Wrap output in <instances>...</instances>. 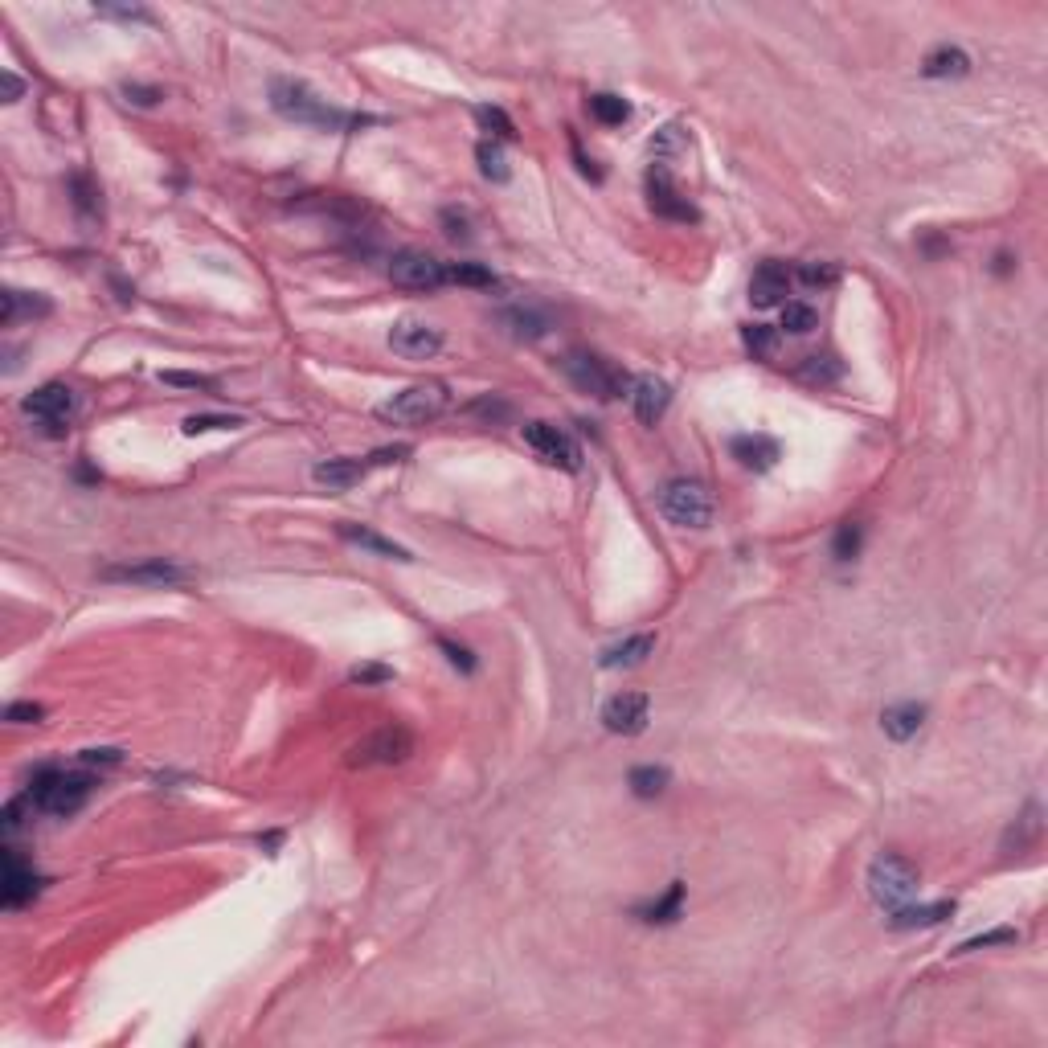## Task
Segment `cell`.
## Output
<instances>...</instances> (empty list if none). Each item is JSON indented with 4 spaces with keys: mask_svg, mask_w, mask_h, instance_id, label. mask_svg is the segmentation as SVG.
Returning <instances> with one entry per match:
<instances>
[{
    "mask_svg": "<svg viewBox=\"0 0 1048 1048\" xmlns=\"http://www.w3.org/2000/svg\"><path fill=\"white\" fill-rule=\"evenodd\" d=\"M271 107L291 119V123H308V127H328V131H357L365 123H377L369 115H348L340 107H332L328 99H320L312 86H303L295 78H275L271 82Z\"/></svg>",
    "mask_w": 1048,
    "mask_h": 1048,
    "instance_id": "cell-1",
    "label": "cell"
},
{
    "mask_svg": "<svg viewBox=\"0 0 1048 1048\" xmlns=\"http://www.w3.org/2000/svg\"><path fill=\"white\" fill-rule=\"evenodd\" d=\"M95 791V778L91 774H78V770H62V766H41L33 770L29 778V799L37 811H46V815H74L82 811V803L91 799Z\"/></svg>",
    "mask_w": 1048,
    "mask_h": 1048,
    "instance_id": "cell-2",
    "label": "cell"
},
{
    "mask_svg": "<svg viewBox=\"0 0 1048 1048\" xmlns=\"http://www.w3.org/2000/svg\"><path fill=\"white\" fill-rule=\"evenodd\" d=\"M447 406H451V389L443 381H418L402 393H393L389 402H381L377 418L393 426H422V422H434Z\"/></svg>",
    "mask_w": 1048,
    "mask_h": 1048,
    "instance_id": "cell-3",
    "label": "cell"
},
{
    "mask_svg": "<svg viewBox=\"0 0 1048 1048\" xmlns=\"http://www.w3.org/2000/svg\"><path fill=\"white\" fill-rule=\"evenodd\" d=\"M713 492L701 484V479H668L660 488V512L680 524V529H705L713 520Z\"/></svg>",
    "mask_w": 1048,
    "mask_h": 1048,
    "instance_id": "cell-4",
    "label": "cell"
},
{
    "mask_svg": "<svg viewBox=\"0 0 1048 1048\" xmlns=\"http://www.w3.org/2000/svg\"><path fill=\"white\" fill-rule=\"evenodd\" d=\"M410 754H414V733H410L406 725H398V721H389V725L365 733L357 746L348 750L344 762L353 766V770H369V766H398V762H406Z\"/></svg>",
    "mask_w": 1048,
    "mask_h": 1048,
    "instance_id": "cell-5",
    "label": "cell"
},
{
    "mask_svg": "<svg viewBox=\"0 0 1048 1048\" xmlns=\"http://www.w3.org/2000/svg\"><path fill=\"white\" fill-rule=\"evenodd\" d=\"M561 373L570 377L582 393H594V398H602V402L619 398V393L631 389V377L623 369H615L610 361H602L598 353H565L561 357Z\"/></svg>",
    "mask_w": 1048,
    "mask_h": 1048,
    "instance_id": "cell-6",
    "label": "cell"
},
{
    "mask_svg": "<svg viewBox=\"0 0 1048 1048\" xmlns=\"http://www.w3.org/2000/svg\"><path fill=\"white\" fill-rule=\"evenodd\" d=\"M406 455H410V447L398 443V447H381V451H373V455L324 459V463L312 467V479H316V484H324V488H353V484H361V479H365L369 471L389 467V463H398V459H406Z\"/></svg>",
    "mask_w": 1048,
    "mask_h": 1048,
    "instance_id": "cell-7",
    "label": "cell"
},
{
    "mask_svg": "<svg viewBox=\"0 0 1048 1048\" xmlns=\"http://www.w3.org/2000/svg\"><path fill=\"white\" fill-rule=\"evenodd\" d=\"M868 893H872V901H881L889 909L905 905L917 893V868L897 852H881L868 864Z\"/></svg>",
    "mask_w": 1048,
    "mask_h": 1048,
    "instance_id": "cell-8",
    "label": "cell"
},
{
    "mask_svg": "<svg viewBox=\"0 0 1048 1048\" xmlns=\"http://www.w3.org/2000/svg\"><path fill=\"white\" fill-rule=\"evenodd\" d=\"M520 434H524V443H529L549 467L582 471V447L574 443V434H565L561 426H553V422H524Z\"/></svg>",
    "mask_w": 1048,
    "mask_h": 1048,
    "instance_id": "cell-9",
    "label": "cell"
},
{
    "mask_svg": "<svg viewBox=\"0 0 1048 1048\" xmlns=\"http://www.w3.org/2000/svg\"><path fill=\"white\" fill-rule=\"evenodd\" d=\"M389 279L406 291H439L447 283V262L426 250H398L389 258Z\"/></svg>",
    "mask_w": 1048,
    "mask_h": 1048,
    "instance_id": "cell-10",
    "label": "cell"
},
{
    "mask_svg": "<svg viewBox=\"0 0 1048 1048\" xmlns=\"http://www.w3.org/2000/svg\"><path fill=\"white\" fill-rule=\"evenodd\" d=\"M21 410H25L33 422L46 426V434H66V430H70L66 422H70V414H74V389L62 385V381H50V385L33 389L29 398L21 402Z\"/></svg>",
    "mask_w": 1048,
    "mask_h": 1048,
    "instance_id": "cell-11",
    "label": "cell"
},
{
    "mask_svg": "<svg viewBox=\"0 0 1048 1048\" xmlns=\"http://www.w3.org/2000/svg\"><path fill=\"white\" fill-rule=\"evenodd\" d=\"M107 582H131V586H181L189 582V570L168 557H148V561H127V565H107Z\"/></svg>",
    "mask_w": 1048,
    "mask_h": 1048,
    "instance_id": "cell-12",
    "label": "cell"
},
{
    "mask_svg": "<svg viewBox=\"0 0 1048 1048\" xmlns=\"http://www.w3.org/2000/svg\"><path fill=\"white\" fill-rule=\"evenodd\" d=\"M647 205H651L655 217H668V222H684V226L701 222L696 205H692L688 197H680V189H676L672 177H668V168H660V164L647 172Z\"/></svg>",
    "mask_w": 1048,
    "mask_h": 1048,
    "instance_id": "cell-13",
    "label": "cell"
},
{
    "mask_svg": "<svg viewBox=\"0 0 1048 1048\" xmlns=\"http://www.w3.org/2000/svg\"><path fill=\"white\" fill-rule=\"evenodd\" d=\"M389 348L398 357H406V361H426V357H434L443 348V332L434 324H426V320L406 316V320H398L389 328Z\"/></svg>",
    "mask_w": 1048,
    "mask_h": 1048,
    "instance_id": "cell-14",
    "label": "cell"
},
{
    "mask_svg": "<svg viewBox=\"0 0 1048 1048\" xmlns=\"http://www.w3.org/2000/svg\"><path fill=\"white\" fill-rule=\"evenodd\" d=\"M647 717H651V701L643 692H619V696H610L606 709H602V725L610 733H623V737L643 733Z\"/></svg>",
    "mask_w": 1048,
    "mask_h": 1048,
    "instance_id": "cell-15",
    "label": "cell"
},
{
    "mask_svg": "<svg viewBox=\"0 0 1048 1048\" xmlns=\"http://www.w3.org/2000/svg\"><path fill=\"white\" fill-rule=\"evenodd\" d=\"M631 402H635V414H639V422L643 426H655L660 422L664 414H668V406H672V385L664 381V377H635L631 381Z\"/></svg>",
    "mask_w": 1048,
    "mask_h": 1048,
    "instance_id": "cell-16",
    "label": "cell"
},
{
    "mask_svg": "<svg viewBox=\"0 0 1048 1048\" xmlns=\"http://www.w3.org/2000/svg\"><path fill=\"white\" fill-rule=\"evenodd\" d=\"M786 291H791V271L778 258H766L750 279V303L754 308H778V303H786Z\"/></svg>",
    "mask_w": 1048,
    "mask_h": 1048,
    "instance_id": "cell-17",
    "label": "cell"
},
{
    "mask_svg": "<svg viewBox=\"0 0 1048 1048\" xmlns=\"http://www.w3.org/2000/svg\"><path fill=\"white\" fill-rule=\"evenodd\" d=\"M41 893V877L33 868L21 864V856L13 848H5V893H0V901H5V909H17L25 901H33Z\"/></svg>",
    "mask_w": 1048,
    "mask_h": 1048,
    "instance_id": "cell-18",
    "label": "cell"
},
{
    "mask_svg": "<svg viewBox=\"0 0 1048 1048\" xmlns=\"http://www.w3.org/2000/svg\"><path fill=\"white\" fill-rule=\"evenodd\" d=\"M733 459L741 467H750V471H770L778 463V443L766 439V434H737V439L729 443Z\"/></svg>",
    "mask_w": 1048,
    "mask_h": 1048,
    "instance_id": "cell-19",
    "label": "cell"
},
{
    "mask_svg": "<svg viewBox=\"0 0 1048 1048\" xmlns=\"http://www.w3.org/2000/svg\"><path fill=\"white\" fill-rule=\"evenodd\" d=\"M954 913V901H938V905H893L889 926L893 930H922V926H938Z\"/></svg>",
    "mask_w": 1048,
    "mask_h": 1048,
    "instance_id": "cell-20",
    "label": "cell"
},
{
    "mask_svg": "<svg viewBox=\"0 0 1048 1048\" xmlns=\"http://www.w3.org/2000/svg\"><path fill=\"white\" fill-rule=\"evenodd\" d=\"M651 651H655V635H631V639H623V643H615V647H606V651L598 655V668H606V672L635 668V664L647 660Z\"/></svg>",
    "mask_w": 1048,
    "mask_h": 1048,
    "instance_id": "cell-21",
    "label": "cell"
},
{
    "mask_svg": "<svg viewBox=\"0 0 1048 1048\" xmlns=\"http://www.w3.org/2000/svg\"><path fill=\"white\" fill-rule=\"evenodd\" d=\"M336 533L344 537V541H353V545H361V549H369V553H377V557H393V561H410V549H402L398 541H389V537H381V533H373V529H365V524H336Z\"/></svg>",
    "mask_w": 1048,
    "mask_h": 1048,
    "instance_id": "cell-22",
    "label": "cell"
},
{
    "mask_svg": "<svg viewBox=\"0 0 1048 1048\" xmlns=\"http://www.w3.org/2000/svg\"><path fill=\"white\" fill-rule=\"evenodd\" d=\"M926 725V709L922 705H913V701H905V705H889L885 713H881V729H885V737H893V741H909V737H917V729Z\"/></svg>",
    "mask_w": 1048,
    "mask_h": 1048,
    "instance_id": "cell-23",
    "label": "cell"
},
{
    "mask_svg": "<svg viewBox=\"0 0 1048 1048\" xmlns=\"http://www.w3.org/2000/svg\"><path fill=\"white\" fill-rule=\"evenodd\" d=\"M922 74L926 78H963V74H971V54L958 50V46H938V50L926 54Z\"/></svg>",
    "mask_w": 1048,
    "mask_h": 1048,
    "instance_id": "cell-24",
    "label": "cell"
},
{
    "mask_svg": "<svg viewBox=\"0 0 1048 1048\" xmlns=\"http://www.w3.org/2000/svg\"><path fill=\"white\" fill-rule=\"evenodd\" d=\"M0 299H5V312H0V324H5V328L17 324L21 316H29V320H33V316H50V299H46V295H29V291L9 287Z\"/></svg>",
    "mask_w": 1048,
    "mask_h": 1048,
    "instance_id": "cell-25",
    "label": "cell"
},
{
    "mask_svg": "<svg viewBox=\"0 0 1048 1048\" xmlns=\"http://www.w3.org/2000/svg\"><path fill=\"white\" fill-rule=\"evenodd\" d=\"M500 324H504L516 340H541V336L549 332V316H541V312H533V308H508V312H500Z\"/></svg>",
    "mask_w": 1048,
    "mask_h": 1048,
    "instance_id": "cell-26",
    "label": "cell"
},
{
    "mask_svg": "<svg viewBox=\"0 0 1048 1048\" xmlns=\"http://www.w3.org/2000/svg\"><path fill=\"white\" fill-rule=\"evenodd\" d=\"M590 115H594L602 127H623V123L631 119V103H627L623 95L602 91V95H590Z\"/></svg>",
    "mask_w": 1048,
    "mask_h": 1048,
    "instance_id": "cell-27",
    "label": "cell"
},
{
    "mask_svg": "<svg viewBox=\"0 0 1048 1048\" xmlns=\"http://www.w3.org/2000/svg\"><path fill=\"white\" fill-rule=\"evenodd\" d=\"M680 905H684V885L672 881V889L660 901H651L647 909H639V917H643V922H651V926H668V922H676V917H680Z\"/></svg>",
    "mask_w": 1048,
    "mask_h": 1048,
    "instance_id": "cell-28",
    "label": "cell"
},
{
    "mask_svg": "<svg viewBox=\"0 0 1048 1048\" xmlns=\"http://www.w3.org/2000/svg\"><path fill=\"white\" fill-rule=\"evenodd\" d=\"M668 778H672V774H668L664 766H635L627 782H631V791H635L639 799H655V795L668 791Z\"/></svg>",
    "mask_w": 1048,
    "mask_h": 1048,
    "instance_id": "cell-29",
    "label": "cell"
},
{
    "mask_svg": "<svg viewBox=\"0 0 1048 1048\" xmlns=\"http://www.w3.org/2000/svg\"><path fill=\"white\" fill-rule=\"evenodd\" d=\"M475 160H479V172H484L488 181H496V185H504L512 172H508V160H504V152H500V144L496 140H484L475 148Z\"/></svg>",
    "mask_w": 1048,
    "mask_h": 1048,
    "instance_id": "cell-30",
    "label": "cell"
},
{
    "mask_svg": "<svg viewBox=\"0 0 1048 1048\" xmlns=\"http://www.w3.org/2000/svg\"><path fill=\"white\" fill-rule=\"evenodd\" d=\"M447 283H459V287H496V275L488 267H479V262H447Z\"/></svg>",
    "mask_w": 1048,
    "mask_h": 1048,
    "instance_id": "cell-31",
    "label": "cell"
},
{
    "mask_svg": "<svg viewBox=\"0 0 1048 1048\" xmlns=\"http://www.w3.org/2000/svg\"><path fill=\"white\" fill-rule=\"evenodd\" d=\"M475 119H479V127H484L492 140H516V123L508 119V111L484 103V107H475Z\"/></svg>",
    "mask_w": 1048,
    "mask_h": 1048,
    "instance_id": "cell-32",
    "label": "cell"
},
{
    "mask_svg": "<svg viewBox=\"0 0 1048 1048\" xmlns=\"http://www.w3.org/2000/svg\"><path fill=\"white\" fill-rule=\"evenodd\" d=\"M799 279H803V287H811V291L819 287L823 291V287H832L840 279V267H836V262H827V258H811V262H803V267H799Z\"/></svg>",
    "mask_w": 1048,
    "mask_h": 1048,
    "instance_id": "cell-33",
    "label": "cell"
},
{
    "mask_svg": "<svg viewBox=\"0 0 1048 1048\" xmlns=\"http://www.w3.org/2000/svg\"><path fill=\"white\" fill-rule=\"evenodd\" d=\"M815 308L811 303H782V328L791 332V336H807L815 328Z\"/></svg>",
    "mask_w": 1048,
    "mask_h": 1048,
    "instance_id": "cell-34",
    "label": "cell"
},
{
    "mask_svg": "<svg viewBox=\"0 0 1048 1048\" xmlns=\"http://www.w3.org/2000/svg\"><path fill=\"white\" fill-rule=\"evenodd\" d=\"M70 193H74V209L78 213H86V217L99 213V185L86 177V172H74V177H70Z\"/></svg>",
    "mask_w": 1048,
    "mask_h": 1048,
    "instance_id": "cell-35",
    "label": "cell"
},
{
    "mask_svg": "<svg viewBox=\"0 0 1048 1048\" xmlns=\"http://www.w3.org/2000/svg\"><path fill=\"white\" fill-rule=\"evenodd\" d=\"M741 340H746L750 357H770L774 353V328H766V324H746V328H741Z\"/></svg>",
    "mask_w": 1048,
    "mask_h": 1048,
    "instance_id": "cell-36",
    "label": "cell"
},
{
    "mask_svg": "<svg viewBox=\"0 0 1048 1048\" xmlns=\"http://www.w3.org/2000/svg\"><path fill=\"white\" fill-rule=\"evenodd\" d=\"M242 418H226V414H193L185 418V434H209V430H238Z\"/></svg>",
    "mask_w": 1048,
    "mask_h": 1048,
    "instance_id": "cell-37",
    "label": "cell"
},
{
    "mask_svg": "<svg viewBox=\"0 0 1048 1048\" xmlns=\"http://www.w3.org/2000/svg\"><path fill=\"white\" fill-rule=\"evenodd\" d=\"M860 541H864V533H860V524H840V533H836V545H832V553H836V561H852L856 553H860Z\"/></svg>",
    "mask_w": 1048,
    "mask_h": 1048,
    "instance_id": "cell-38",
    "label": "cell"
},
{
    "mask_svg": "<svg viewBox=\"0 0 1048 1048\" xmlns=\"http://www.w3.org/2000/svg\"><path fill=\"white\" fill-rule=\"evenodd\" d=\"M95 13L107 17V21H127V25H148L152 21V13L144 5H99Z\"/></svg>",
    "mask_w": 1048,
    "mask_h": 1048,
    "instance_id": "cell-39",
    "label": "cell"
},
{
    "mask_svg": "<svg viewBox=\"0 0 1048 1048\" xmlns=\"http://www.w3.org/2000/svg\"><path fill=\"white\" fill-rule=\"evenodd\" d=\"M807 381H819V385H827V381H836L840 377V365L832 361V357H807V365L799 369Z\"/></svg>",
    "mask_w": 1048,
    "mask_h": 1048,
    "instance_id": "cell-40",
    "label": "cell"
},
{
    "mask_svg": "<svg viewBox=\"0 0 1048 1048\" xmlns=\"http://www.w3.org/2000/svg\"><path fill=\"white\" fill-rule=\"evenodd\" d=\"M123 95H127V103H136V107H156L164 99L160 86H140V82H123Z\"/></svg>",
    "mask_w": 1048,
    "mask_h": 1048,
    "instance_id": "cell-41",
    "label": "cell"
},
{
    "mask_svg": "<svg viewBox=\"0 0 1048 1048\" xmlns=\"http://www.w3.org/2000/svg\"><path fill=\"white\" fill-rule=\"evenodd\" d=\"M29 807H33V799H29V795H21V799H13V803L5 807V836H9V840H13V836L21 832V827H25V811H29Z\"/></svg>",
    "mask_w": 1048,
    "mask_h": 1048,
    "instance_id": "cell-42",
    "label": "cell"
},
{
    "mask_svg": "<svg viewBox=\"0 0 1048 1048\" xmlns=\"http://www.w3.org/2000/svg\"><path fill=\"white\" fill-rule=\"evenodd\" d=\"M348 680H353V684H385V680H393V668H385V664H357L353 672H348Z\"/></svg>",
    "mask_w": 1048,
    "mask_h": 1048,
    "instance_id": "cell-43",
    "label": "cell"
},
{
    "mask_svg": "<svg viewBox=\"0 0 1048 1048\" xmlns=\"http://www.w3.org/2000/svg\"><path fill=\"white\" fill-rule=\"evenodd\" d=\"M41 717H46V709L33 705V701H17V705L5 709V721H13V725H37Z\"/></svg>",
    "mask_w": 1048,
    "mask_h": 1048,
    "instance_id": "cell-44",
    "label": "cell"
},
{
    "mask_svg": "<svg viewBox=\"0 0 1048 1048\" xmlns=\"http://www.w3.org/2000/svg\"><path fill=\"white\" fill-rule=\"evenodd\" d=\"M1020 934L1016 930H991V934H979V938H967L958 946V954H971V950H983V946H999V942H1016Z\"/></svg>",
    "mask_w": 1048,
    "mask_h": 1048,
    "instance_id": "cell-45",
    "label": "cell"
},
{
    "mask_svg": "<svg viewBox=\"0 0 1048 1048\" xmlns=\"http://www.w3.org/2000/svg\"><path fill=\"white\" fill-rule=\"evenodd\" d=\"M439 651H447V660H451V668H459V672H475V655L463 647V643H451V639H439Z\"/></svg>",
    "mask_w": 1048,
    "mask_h": 1048,
    "instance_id": "cell-46",
    "label": "cell"
},
{
    "mask_svg": "<svg viewBox=\"0 0 1048 1048\" xmlns=\"http://www.w3.org/2000/svg\"><path fill=\"white\" fill-rule=\"evenodd\" d=\"M164 385H185V389H217L213 377H201V373H160Z\"/></svg>",
    "mask_w": 1048,
    "mask_h": 1048,
    "instance_id": "cell-47",
    "label": "cell"
},
{
    "mask_svg": "<svg viewBox=\"0 0 1048 1048\" xmlns=\"http://www.w3.org/2000/svg\"><path fill=\"white\" fill-rule=\"evenodd\" d=\"M78 762H82V766H119V762H123V750H111V746H107V750H82Z\"/></svg>",
    "mask_w": 1048,
    "mask_h": 1048,
    "instance_id": "cell-48",
    "label": "cell"
},
{
    "mask_svg": "<svg viewBox=\"0 0 1048 1048\" xmlns=\"http://www.w3.org/2000/svg\"><path fill=\"white\" fill-rule=\"evenodd\" d=\"M471 414H488V418H508L512 414V406L508 402H492V398H484V402H475V406H467Z\"/></svg>",
    "mask_w": 1048,
    "mask_h": 1048,
    "instance_id": "cell-49",
    "label": "cell"
},
{
    "mask_svg": "<svg viewBox=\"0 0 1048 1048\" xmlns=\"http://www.w3.org/2000/svg\"><path fill=\"white\" fill-rule=\"evenodd\" d=\"M443 222H447V234H451V238H467V222H463V217H459L455 209L443 213Z\"/></svg>",
    "mask_w": 1048,
    "mask_h": 1048,
    "instance_id": "cell-50",
    "label": "cell"
},
{
    "mask_svg": "<svg viewBox=\"0 0 1048 1048\" xmlns=\"http://www.w3.org/2000/svg\"><path fill=\"white\" fill-rule=\"evenodd\" d=\"M21 91H25V86H21V78L5 70V103H17V99H21Z\"/></svg>",
    "mask_w": 1048,
    "mask_h": 1048,
    "instance_id": "cell-51",
    "label": "cell"
}]
</instances>
